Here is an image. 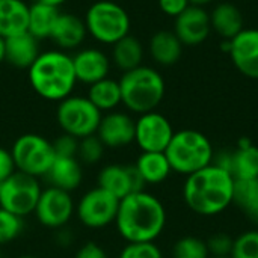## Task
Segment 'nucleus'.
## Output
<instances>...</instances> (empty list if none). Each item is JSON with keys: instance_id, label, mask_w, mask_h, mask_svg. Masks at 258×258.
<instances>
[{"instance_id": "nucleus-2", "label": "nucleus", "mask_w": 258, "mask_h": 258, "mask_svg": "<svg viewBox=\"0 0 258 258\" xmlns=\"http://www.w3.org/2000/svg\"><path fill=\"white\" fill-rule=\"evenodd\" d=\"M233 175L213 163L187 175L183 186L186 206L201 216H215L227 210L233 204Z\"/></svg>"}, {"instance_id": "nucleus-18", "label": "nucleus", "mask_w": 258, "mask_h": 258, "mask_svg": "<svg viewBox=\"0 0 258 258\" xmlns=\"http://www.w3.org/2000/svg\"><path fill=\"white\" fill-rule=\"evenodd\" d=\"M88 36L86 26L83 18L70 14V12H60L59 18L51 30L50 39L57 45L62 51H70L79 48Z\"/></svg>"}, {"instance_id": "nucleus-45", "label": "nucleus", "mask_w": 258, "mask_h": 258, "mask_svg": "<svg viewBox=\"0 0 258 258\" xmlns=\"http://www.w3.org/2000/svg\"><path fill=\"white\" fill-rule=\"evenodd\" d=\"M0 258H2V255H0Z\"/></svg>"}, {"instance_id": "nucleus-1", "label": "nucleus", "mask_w": 258, "mask_h": 258, "mask_svg": "<svg viewBox=\"0 0 258 258\" xmlns=\"http://www.w3.org/2000/svg\"><path fill=\"white\" fill-rule=\"evenodd\" d=\"M115 225L127 243L154 242L165 230L166 210L157 197L145 190L130 194L119 201Z\"/></svg>"}, {"instance_id": "nucleus-21", "label": "nucleus", "mask_w": 258, "mask_h": 258, "mask_svg": "<svg viewBox=\"0 0 258 258\" xmlns=\"http://www.w3.org/2000/svg\"><path fill=\"white\" fill-rule=\"evenodd\" d=\"M29 5L24 0H0V36L11 38L27 32Z\"/></svg>"}, {"instance_id": "nucleus-9", "label": "nucleus", "mask_w": 258, "mask_h": 258, "mask_svg": "<svg viewBox=\"0 0 258 258\" xmlns=\"http://www.w3.org/2000/svg\"><path fill=\"white\" fill-rule=\"evenodd\" d=\"M41 192L38 178L14 171L0 183V209L24 218L35 212Z\"/></svg>"}, {"instance_id": "nucleus-44", "label": "nucleus", "mask_w": 258, "mask_h": 258, "mask_svg": "<svg viewBox=\"0 0 258 258\" xmlns=\"http://www.w3.org/2000/svg\"><path fill=\"white\" fill-rule=\"evenodd\" d=\"M210 258H230V257H210Z\"/></svg>"}, {"instance_id": "nucleus-4", "label": "nucleus", "mask_w": 258, "mask_h": 258, "mask_svg": "<svg viewBox=\"0 0 258 258\" xmlns=\"http://www.w3.org/2000/svg\"><path fill=\"white\" fill-rule=\"evenodd\" d=\"M119 82L122 104L133 113L156 110L165 97V80L162 74L147 65L122 73Z\"/></svg>"}, {"instance_id": "nucleus-15", "label": "nucleus", "mask_w": 258, "mask_h": 258, "mask_svg": "<svg viewBox=\"0 0 258 258\" xmlns=\"http://www.w3.org/2000/svg\"><path fill=\"white\" fill-rule=\"evenodd\" d=\"M95 135L106 148L127 147L135 142V119L125 112H107L101 116Z\"/></svg>"}, {"instance_id": "nucleus-8", "label": "nucleus", "mask_w": 258, "mask_h": 258, "mask_svg": "<svg viewBox=\"0 0 258 258\" xmlns=\"http://www.w3.org/2000/svg\"><path fill=\"white\" fill-rule=\"evenodd\" d=\"M11 156L15 171L39 178L45 177L54 162V150L51 141L36 133H26L15 139Z\"/></svg>"}, {"instance_id": "nucleus-30", "label": "nucleus", "mask_w": 258, "mask_h": 258, "mask_svg": "<svg viewBox=\"0 0 258 258\" xmlns=\"http://www.w3.org/2000/svg\"><path fill=\"white\" fill-rule=\"evenodd\" d=\"M174 258H210L207 243L198 237L186 236L175 242L172 248Z\"/></svg>"}, {"instance_id": "nucleus-16", "label": "nucleus", "mask_w": 258, "mask_h": 258, "mask_svg": "<svg viewBox=\"0 0 258 258\" xmlns=\"http://www.w3.org/2000/svg\"><path fill=\"white\" fill-rule=\"evenodd\" d=\"M73 65L77 83H83L88 86L109 77L110 71L109 56L97 47H86L77 50L73 54Z\"/></svg>"}, {"instance_id": "nucleus-43", "label": "nucleus", "mask_w": 258, "mask_h": 258, "mask_svg": "<svg viewBox=\"0 0 258 258\" xmlns=\"http://www.w3.org/2000/svg\"><path fill=\"white\" fill-rule=\"evenodd\" d=\"M17 258H39V257H35V255H20V257Z\"/></svg>"}, {"instance_id": "nucleus-27", "label": "nucleus", "mask_w": 258, "mask_h": 258, "mask_svg": "<svg viewBox=\"0 0 258 258\" xmlns=\"http://www.w3.org/2000/svg\"><path fill=\"white\" fill-rule=\"evenodd\" d=\"M86 97L101 113L116 110V107L122 104L119 82L110 77H106L97 83L89 85Z\"/></svg>"}, {"instance_id": "nucleus-23", "label": "nucleus", "mask_w": 258, "mask_h": 258, "mask_svg": "<svg viewBox=\"0 0 258 258\" xmlns=\"http://www.w3.org/2000/svg\"><path fill=\"white\" fill-rule=\"evenodd\" d=\"M183 53V44L171 30H159L150 39V54L153 60L163 67L177 63Z\"/></svg>"}, {"instance_id": "nucleus-34", "label": "nucleus", "mask_w": 258, "mask_h": 258, "mask_svg": "<svg viewBox=\"0 0 258 258\" xmlns=\"http://www.w3.org/2000/svg\"><path fill=\"white\" fill-rule=\"evenodd\" d=\"M118 258H163L162 251L154 242L127 243Z\"/></svg>"}, {"instance_id": "nucleus-37", "label": "nucleus", "mask_w": 258, "mask_h": 258, "mask_svg": "<svg viewBox=\"0 0 258 258\" xmlns=\"http://www.w3.org/2000/svg\"><path fill=\"white\" fill-rule=\"evenodd\" d=\"M190 6L189 0H159L160 11L168 15L177 18L181 12H184Z\"/></svg>"}, {"instance_id": "nucleus-25", "label": "nucleus", "mask_w": 258, "mask_h": 258, "mask_svg": "<svg viewBox=\"0 0 258 258\" xmlns=\"http://www.w3.org/2000/svg\"><path fill=\"white\" fill-rule=\"evenodd\" d=\"M142 59H144V45L133 35H127L112 45L110 60L122 73L141 67Z\"/></svg>"}, {"instance_id": "nucleus-24", "label": "nucleus", "mask_w": 258, "mask_h": 258, "mask_svg": "<svg viewBox=\"0 0 258 258\" xmlns=\"http://www.w3.org/2000/svg\"><path fill=\"white\" fill-rule=\"evenodd\" d=\"M210 23L222 39H233L243 30V15L233 3H219L210 14Z\"/></svg>"}, {"instance_id": "nucleus-19", "label": "nucleus", "mask_w": 258, "mask_h": 258, "mask_svg": "<svg viewBox=\"0 0 258 258\" xmlns=\"http://www.w3.org/2000/svg\"><path fill=\"white\" fill-rule=\"evenodd\" d=\"M39 54V41L29 32L5 39V62L18 70H29Z\"/></svg>"}, {"instance_id": "nucleus-14", "label": "nucleus", "mask_w": 258, "mask_h": 258, "mask_svg": "<svg viewBox=\"0 0 258 258\" xmlns=\"http://www.w3.org/2000/svg\"><path fill=\"white\" fill-rule=\"evenodd\" d=\"M210 30V14L201 6L190 5L184 12H181L175 18L174 33L183 45L195 47L203 44L209 38Z\"/></svg>"}, {"instance_id": "nucleus-29", "label": "nucleus", "mask_w": 258, "mask_h": 258, "mask_svg": "<svg viewBox=\"0 0 258 258\" xmlns=\"http://www.w3.org/2000/svg\"><path fill=\"white\" fill-rule=\"evenodd\" d=\"M233 204H236L242 213L258 227V178L234 180Z\"/></svg>"}, {"instance_id": "nucleus-12", "label": "nucleus", "mask_w": 258, "mask_h": 258, "mask_svg": "<svg viewBox=\"0 0 258 258\" xmlns=\"http://www.w3.org/2000/svg\"><path fill=\"white\" fill-rule=\"evenodd\" d=\"M174 133L169 119L156 110L142 113L135 121V142L142 153H165Z\"/></svg>"}, {"instance_id": "nucleus-10", "label": "nucleus", "mask_w": 258, "mask_h": 258, "mask_svg": "<svg viewBox=\"0 0 258 258\" xmlns=\"http://www.w3.org/2000/svg\"><path fill=\"white\" fill-rule=\"evenodd\" d=\"M119 200L101 187H94L83 194L76 206V216L82 225L100 230L115 224Z\"/></svg>"}, {"instance_id": "nucleus-39", "label": "nucleus", "mask_w": 258, "mask_h": 258, "mask_svg": "<svg viewBox=\"0 0 258 258\" xmlns=\"http://www.w3.org/2000/svg\"><path fill=\"white\" fill-rule=\"evenodd\" d=\"M14 171H15V165H14L11 151L0 147V183L6 180Z\"/></svg>"}, {"instance_id": "nucleus-17", "label": "nucleus", "mask_w": 258, "mask_h": 258, "mask_svg": "<svg viewBox=\"0 0 258 258\" xmlns=\"http://www.w3.org/2000/svg\"><path fill=\"white\" fill-rule=\"evenodd\" d=\"M228 56L239 73L258 80V29H243L236 35Z\"/></svg>"}, {"instance_id": "nucleus-7", "label": "nucleus", "mask_w": 258, "mask_h": 258, "mask_svg": "<svg viewBox=\"0 0 258 258\" xmlns=\"http://www.w3.org/2000/svg\"><path fill=\"white\" fill-rule=\"evenodd\" d=\"M103 113L83 95H70L57 103L56 121L60 130L76 139L95 135Z\"/></svg>"}, {"instance_id": "nucleus-38", "label": "nucleus", "mask_w": 258, "mask_h": 258, "mask_svg": "<svg viewBox=\"0 0 258 258\" xmlns=\"http://www.w3.org/2000/svg\"><path fill=\"white\" fill-rule=\"evenodd\" d=\"M74 258H109L106 251L95 242H88L79 248Z\"/></svg>"}, {"instance_id": "nucleus-33", "label": "nucleus", "mask_w": 258, "mask_h": 258, "mask_svg": "<svg viewBox=\"0 0 258 258\" xmlns=\"http://www.w3.org/2000/svg\"><path fill=\"white\" fill-rule=\"evenodd\" d=\"M230 258H258V230L245 231L233 242Z\"/></svg>"}, {"instance_id": "nucleus-28", "label": "nucleus", "mask_w": 258, "mask_h": 258, "mask_svg": "<svg viewBox=\"0 0 258 258\" xmlns=\"http://www.w3.org/2000/svg\"><path fill=\"white\" fill-rule=\"evenodd\" d=\"M135 166L145 184H159L165 181L172 172L165 153H142L138 157Z\"/></svg>"}, {"instance_id": "nucleus-13", "label": "nucleus", "mask_w": 258, "mask_h": 258, "mask_svg": "<svg viewBox=\"0 0 258 258\" xmlns=\"http://www.w3.org/2000/svg\"><path fill=\"white\" fill-rule=\"evenodd\" d=\"M98 187L121 201L130 194L145 190V181L135 165H107L98 174Z\"/></svg>"}, {"instance_id": "nucleus-20", "label": "nucleus", "mask_w": 258, "mask_h": 258, "mask_svg": "<svg viewBox=\"0 0 258 258\" xmlns=\"http://www.w3.org/2000/svg\"><path fill=\"white\" fill-rule=\"evenodd\" d=\"M83 165L77 157H54L45 178L50 186L62 189L65 192L76 190L83 181Z\"/></svg>"}, {"instance_id": "nucleus-26", "label": "nucleus", "mask_w": 258, "mask_h": 258, "mask_svg": "<svg viewBox=\"0 0 258 258\" xmlns=\"http://www.w3.org/2000/svg\"><path fill=\"white\" fill-rule=\"evenodd\" d=\"M59 8L44 5V3H32L29 5V21L27 32L35 36L38 41L47 39L51 35V30L59 18Z\"/></svg>"}, {"instance_id": "nucleus-3", "label": "nucleus", "mask_w": 258, "mask_h": 258, "mask_svg": "<svg viewBox=\"0 0 258 258\" xmlns=\"http://www.w3.org/2000/svg\"><path fill=\"white\" fill-rule=\"evenodd\" d=\"M32 89L47 101H62L73 95L77 79L73 56L62 50L42 51L27 70Z\"/></svg>"}, {"instance_id": "nucleus-31", "label": "nucleus", "mask_w": 258, "mask_h": 258, "mask_svg": "<svg viewBox=\"0 0 258 258\" xmlns=\"http://www.w3.org/2000/svg\"><path fill=\"white\" fill-rule=\"evenodd\" d=\"M104 145L98 139L97 135L86 136L83 139H79V148H77V159L82 165H95L101 160L104 154Z\"/></svg>"}, {"instance_id": "nucleus-5", "label": "nucleus", "mask_w": 258, "mask_h": 258, "mask_svg": "<svg viewBox=\"0 0 258 258\" xmlns=\"http://www.w3.org/2000/svg\"><path fill=\"white\" fill-rule=\"evenodd\" d=\"M165 154L172 171L184 175L209 166L215 156L212 142L198 130L175 132Z\"/></svg>"}, {"instance_id": "nucleus-22", "label": "nucleus", "mask_w": 258, "mask_h": 258, "mask_svg": "<svg viewBox=\"0 0 258 258\" xmlns=\"http://www.w3.org/2000/svg\"><path fill=\"white\" fill-rule=\"evenodd\" d=\"M230 174L234 180L258 178V147L249 139H242L234 151H231Z\"/></svg>"}, {"instance_id": "nucleus-6", "label": "nucleus", "mask_w": 258, "mask_h": 258, "mask_svg": "<svg viewBox=\"0 0 258 258\" xmlns=\"http://www.w3.org/2000/svg\"><path fill=\"white\" fill-rule=\"evenodd\" d=\"M83 21L88 35L103 45H113L130 35L132 20L128 12L124 6L112 0L94 2L86 9Z\"/></svg>"}, {"instance_id": "nucleus-40", "label": "nucleus", "mask_w": 258, "mask_h": 258, "mask_svg": "<svg viewBox=\"0 0 258 258\" xmlns=\"http://www.w3.org/2000/svg\"><path fill=\"white\" fill-rule=\"evenodd\" d=\"M67 0H32V3H44V5H50L54 8H60Z\"/></svg>"}, {"instance_id": "nucleus-36", "label": "nucleus", "mask_w": 258, "mask_h": 258, "mask_svg": "<svg viewBox=\"0 0 258 258\" xmlns=\"http://www.w3.org/2000/svg\"><path fill=\"white\" fill-rule=\"evenodd\" d=\"M51 144H53L56 157H77L79 139H76L67 133H62Z\"/></svg>"}, {"instance_id": "nucleus-42", "label": "nucleus", "mask_w": 258, "mask_h": 258, "mask_svg": "<svg viewBox=\"0 0 258 258\" xmlns=\"http://www.w3.org/2000/svg\"><path fill=\"white\" fill-rule=\"evenodd\" d=\"M210 2H213V0H189V3L190 5H194V6H204V5H209Z\"/></svg>"}, {"instance_id": "nucleus-35", "label": "nucleus", "mask_w": 258, "mask_h": 258, "mask_svg": "<svg viewBox=\"0 0 258 258\" xmlns=\"http://www.w3.org/2000/svg\"><path fill=\"white\" fill-rule=\"evenodd\" d=\"M233 242L234 239H231L228 234L216 233L206 243H207L210 257H230L231 249H233Z\"/></svg>"}, {"instance_id": "nucleus-41", "label": "nucleus", "mask_w": 258, "mask_h": 258, "mask_svg": "<svg viewBox=\"0 0 258 258\" xmlns=\"http://www.w3.org/2000/svg\"><path fill=\"white\" fill-rule=\"evenodd\" d=\"M5 62V38L0 36V63Z\"/></svg>"}, {"instance_id": "nucleus-32", "label": "nucleus", "mask_w": 258, "mask_h": 258, "mask_svg": "<svg viewBox=\"0 0 258 258\" xmlns=\"http://www.w3.org/2000/svg\"><path fill=\"white\" fill-rule=\"evenodd\" d=\"M24 230V218L0 209V245L15 240Z\"/></svg>"}, {"instance_id": "nucleus-11", "label": "nucleus", "mask_w": 258, "mask_h": 258, "mask_svg": "<svg viewBox=\"0 0 258 258\" xmlns=\"http://www.w3.org/2000/svg\"><path fill=\"white\" fill-rule=\"evenodd\" d=\"M33 213L42 227L59 230L71 221L76 213V204L70 192L48 186L42 189Z\"/></svg>"}]
</instances>
